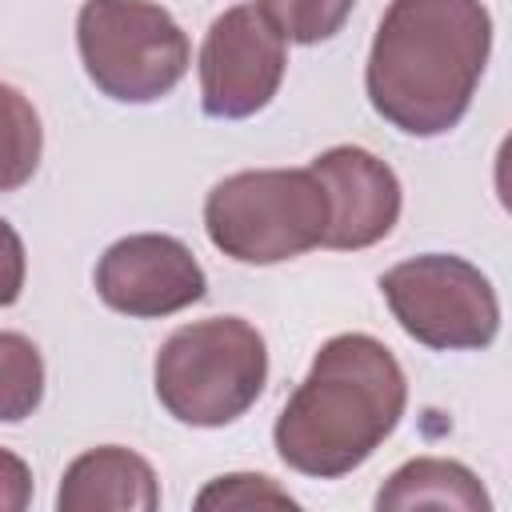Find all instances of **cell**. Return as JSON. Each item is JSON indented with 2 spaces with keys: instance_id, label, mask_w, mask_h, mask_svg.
Wrapping results in <instances>:
<instances>
[{
  "instance_id": "cell-17",
  "label": "cell",
  "mask_w": 512,
  "mask_h": 512,
  "mask_svg": "<svg viewBox=\"0 0 512 512\" xmlns=\"http://www.w3.org/2000/svg\"><path fill=\"white\" fill-rule=\"evenodd\" d=\"M28 500H32V468L16 452L0 448V512H24Z\"/></svg>"
},
{
  "instance_id": "cell-6",
  "label": "cell",
  "mask_w": 512,
  "mask_h": 512,
  "mask_svg": "<svg viewBox=\"0 0 512 512\" xmlns=\"http://www.w3.org/2000/svg\"><path fill=\"white\" fill-rule=\"evenodd\" d=\"M380 292L396 324L432 352H480L500 332V300L492 280L464 256L424 252L392 264Z\"/></svg>"
},
{
  "instance_id": "cell-12",
  "label": "cell",
  "mask_w": 512,
  "mask_h": 512,
  "mask_svg": "<svg viewBox=\"0 0 512 512\" xmlns=\"http://www.w3.org/2000/svg\"><path fill=\"white\" fill-rule=\"evenodd\" d=\"M40 152L44 128L32 100L20 88L0 84V192L24 188L40 168Z\"/></svg>"
},
{
  "instance_id": "cell-14",
  "label": "cell",
  "mask_w": 512,
  "mask_h": 512,
  "mask_svg": "<svg viewBox=\"0 0 512 512\" xmlns=\"http://www.w3.org/2000/svg\"><path fill=\"white\" fill-rule=\"evenodd\" d=\"M256 8L268 16V24L284 40L320 44V40H332L348 24L356 0H256Z\"/></svg>"
},
{
  "instance_id": "cell-10",
  "label": "cell",
  "mask_w": 512,
  "mask_h": 512,
  "mask_svg": "<svg viewBox=\"0 0 512 512\" xmlns=\"http://www.w3.org/2000/svg\"><path fill=\"white\" fill-rule=\"evenodd\" d=\"M60 512H152L160 508V484L152 464L120 444L80 452L56 488Z\"/></svg>"
},
{
  "instance_id": "cell-15",
  "label": "cell",
  "mask_w": 512,
  "mask_h": 512,
  "mask_svg": "<svg viewBox=\"0 0 512 512\" xmlns=\"http://www.w3.org/2000/svg\"><path fill=\"white\" fill-rule=\"evenodd\" d=\"M296 508V496H288L272 476H260V472H228V476H216L208 488H200L196 496V508Z\"/></svg>"
},
{
  "instance_id": "cell-11",
  "label": "cell",
  "mask_w": 512,
  "mask_h": 512,
  "mask_svg": "<svg viewBox=\"0 0 512 512\" xmlns=\"http://www.w3.org/2000/svg\"><path fill=\"white\" fill-rule=\"evenodd\" d=\"M376 508L380 512H404V508L488 512L492 500L468 464L444 460V456H416L384 480V488L376 492Z\"/></svg>"
},
{
  "instance_id": "cell-1",
  "label": "cell",
  "mask_w": 512,
  "mask_h": 512,
  "mask_svg": "<svg viewBox=\"0 0 512 512\" xmlns=\"http://www.w3.org/2000/svg\"><path fill=\"white\" fill-rule=\"evenodd\" d=\"M488 52L492 16L480 0H392L364 64L368 104L404 136H444L468 116Z\"/></svg>"
},
{
  "instance_id": "cell-16",
  "label": "cell",
  "mask_w": 512,
  "mask_h": 512,
  "mask_svg": "<svg viewBox=\"0 0 512 512\" xmlns=\"http://www.w3.org/2000/svg\"><path fill=\"white\" fill-rule=\"evenodd\" d=\"M24 272H28L24 240H20V232L0 216V308H8V304L20 300V292H24Z\"/></svg>"
},
{
  "instance_id": "cell-4",
  "label": "cell",
  "mask_w": 512,
  "mask_h": 512,
  "mask_svg": "<svg viewBox=\"0 0 512 512\" xmlns=\"http://www.w3.org/2000/svg\"><path fill=\"white\" fill-rule=\"evenodd\" d=\"M328 200L308 168L232 172L204 196V232L236 264H284L324 244Z\"/></svg>"
},
{
  "instance_id": "cell-7",
  "label": "cell",
  "mask_w": 512,
  "mask_h": 512,
  "mask_svg": "<svg viewBox=\"0 0 512 512\" xmlns=\"http://www.w3.org/2000/svg\"><path fill=\"white\" fill-rule=\"evenodd\" d=\"M288 40L256 4L224 8L200 44V104L212 120H248L272 104L288 68Z\"/></svg>"
},
{
  "instance_id": "cell-3",
  "label": "cell",
  "mask_w": 512,
  "mask_h": 512,
  "mask_svg": "<svg viewBox=\"0 0 512 512\" xmlns=\"http://www.w3.org/2000/svg\"><path fill=\"white\" fill-rule=\"evenodd\" d=\"M268 384V344L244 316L180 324L156 352L152 388L160 408L188 428L240 420Z\"/></svg>"
},
{
  "instance_id": "cell-5",
  "label": "cell",
  "mask_w": 512,
  "mask_h": 512,
  "mask_svg": "<svg viewBox=\"0 0 512 512\" xmlns=\"http://www.w3.org/2000/svg\"><path fill=\"white\" fill-rule=\"evenodd\" d=\"M76 48L96 92L116 104L164 100L192 60L184 28L152 0H84Z\"/></svg>"
},
{
  "instance_id": "cell-8",
  "label": "cell",
  "mask_w": 512,
  "mask_h": 512,
  "mask_svg": "<svg viewBox=\"0 0 512 512\" xmlns=\"http://www.w3.org/2000/svg\"><path fill=\"white\" fill-rule=\"evenodd\" d=\"M96 296L132 320H160L204 300L208 276L192 248L168 232H132L104 248L92 272Z\"/></svg>"
},
{
  "instance_id": "cell-9",
  "label": "cell",
  "mask_w": 512,
  "mask_h": 512,
  "mask_svg": "<svg viewBox=\"0 0 512 512\" xmlns=\"http://www.w3.org/2000/svg\"><path fill=\"white\" fill-rule=\"evenodd\" d=\"M308 172L320 180L324 200H328V228H324V248L336 252H360L380 244L404 208V192L396 172L372 156L360 144H336L320 152Z\"/></svg>"
},
{
  "instance_id": "cell-2",
  "label": "cell",
  "mask_w": 512,
  "mask_h": 512,
  "mask_svg": "<svg viewBox=\"0 0 512 512\" xmlns=\"http://www.w3.org/2000/svg\"><path fill=\"white\" fill-rule=\"evenodd\" d=\"M404 408L408 380L392 348L368 332H340L284 400L272 444L292 472L340 480L396 432Z\"/></svg>"
},
{
  "instance_id": "cell-13",
  "label": "cell",
  "mask_w": 512,
  "mask_h": 512,
  "mask_svg": "<svg viewBox=\"0 0 512 512\" xmlns=\"http://www.w3.org/2000/svg\"><path fill=\"white\" fill-rule=\"evenodd\" d=\"M44 400V356L24 332H0V424L28 420Z\"/></svg>"
}]
</instances>
